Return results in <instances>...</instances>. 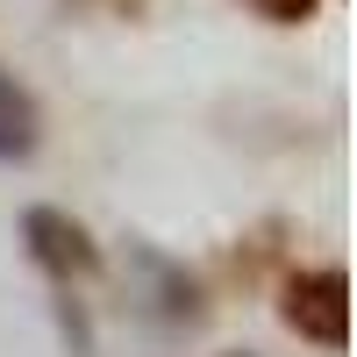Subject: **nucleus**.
Instances as JSON below:
<instances>
[{
  "mask_svg": "<svg viewBox=\"0 0 357 357\" xmlns=\"http://www.w3.org/2000/svg\"><path fill=\"white\" fill-rule=\"evenodd\" d=\"M22 243H29V257H36L50 279L100 272V243L86 236V222L65 215V207H29V215H22Z\"/></svg>",
  "mask_w": 357,
  "mask_h": 357,
  "instance_id": "nucleus-2",
  "label": "nucleus"
},
{
  "mask_svg": "<svg viewBox=\"0 0 357 357\" xmlns=\"http://www.w3.org/2000/svg\"><path fill=\"white\" fill-rule=\"evenodd\" d=\"M36 143H43V114H36V100H29L22 79L0 72V165L36 158Z\"/></svg>",
  "mask_w": 357,
  "mask_h": 357,
  "instance_id": "nucleus-3",
  "label": "nucleus"
},
{
  "mask_svg": "<svg viewBox=\"0 0 357 357\" xmlns=\"http://www.w3.org/2000/svg\"><path fill=\"white\" fill-rule=\"evenodd\" d=\"M250 8H257L264 22H279V29H293V22H307V15H314V0H250Z\"/></svg>",
  "mask_w": 357,
  "mask_h": 357,
  "instance_id": "nucleus-4",
  "label": "nucleus"
},
{
  "mask_svg": "<svg viewBox=\"0 0 357 357\" xmlns=\"http://www.w3.org/2000/svg\"><path fill=\"white\" fill-rule=\"evenodd\" d=\"M279 321L314 350H343L350 343V279L343 264H307L279 286Z\"/></svg>",
  "mask_w": 357,
  "mask_h": 357,
  "instance_id": "nucleus-1",
  "label": "nucleus"
},
{
  "mask_svg": "<svg viewBox=\"0 0 357 357\" xmlns=\"http://www.w3.org/2000/svg\"><path fill=\"white\" fill-rule=\"evenodd\" d=\"M243 357H250V350H243Z\"/></svg>",
  "mask_w": 357,
  "mask_h": 357,
  "instance_id": "nucleus-5",
  "label": "nucleus"
}]
</instances>
